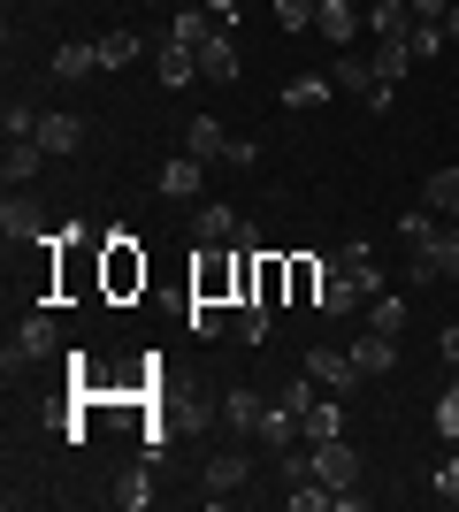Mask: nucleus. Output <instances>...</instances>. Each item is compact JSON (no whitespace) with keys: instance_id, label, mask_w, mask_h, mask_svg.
Wrapping results in <instances>:
<instances>
[{"instance_id":"49","label":"nucleus","mask_w":459,"mask_h":512,"mask_svg":"<svg viewBox=\"0 0 459 512\" xmlns=\"http://www.w3.org/2000/svg\"><path fill=\"white\" fill-rule=\"evenodd\" d=\"M100 8H123V0H100Z\"/></svg>"},{"instance_id":"46","label":"nucleus","mask_w":459,"mask_h":512,"mask_svg":"<svg viewBox=\"0 0 459 512\" xmlns=\"http://www.w3.org/2000/svg\"><path fill=\"white\" fill-rule=\"evenodd\" d=\"M452 16V0H414V23H444Z\"/></svg>"},{"instance_id":"38","label":"nucleus","mask_w":459,"mask_h":512,"mask_svg":"<svg viewBox=\"0 0 459 512\" xmlns=\"http://www.w3.org/2000/svg\"><path fill=\"white\" fill-rule=\"evenodd\" d=\"M314 398H322V383H314V375H291V383H284V406H291V413H306Z\"/></svg>"},{"instance_id":"45","label":"nucleus","mask_w":459,"mask_h":512,"mask_svg":"<svg viewBox=\"0 0 459 512\" xmlns=\"http://www.w3.org/2000/svg\"><path fill=\"white\" fill-rule=\"evenodd\" d=\"M437 497H444V505H459V459H444V467H437Z\"/></svg>"},{"instance_id":"9","label":"nucleus","mask_w":459,"mask_h":512,"mask_svg":"<svg viewBox=\"0 0 459 512\" xmlns=\"http://www.w3.org/2000/svg\"><path fill=\"white\" fill-rule=\"evenodd\" d=\"M46 161H54V153H46L39 138H8V153H0V176H8V184H31Z\"/></svg>"},{"instance_id":"18","label":"nucleus","mask_w":459,"mask_h":512,"mask_svg":"<svg viewBox=\"0 0 459 512\" xmlns=\"http://www.w3.org/2000/svg\"><path fill=\"white\" fill-rule=\"evenodd\" d=\"M184 153H192V161H222V153H230V130H222L215 115H199V123L184 130Z\"/></svg>"},{"instance_id":"19","label":"nucleus","mask_w":459,"mask_h":512,"mask_svg":"<svg viewBox=\"0 0 459 512\" xmlns=\"http://www.w3.org/2000/svg\"><path fill=\"white\" fill-rule=\"evenodd\" d=\"M161 199H176V207H192V199H199V161H192V153H176L169 169H161Z\"/></svg>"},{"instance_id":"13","label":"nucleus","mask_w":459,"mask_h":512,"mask_svg":"<svg viewBox=\"0 0 459 512\" xmlns=\"http://www.w3.org/2000/svg\"><path fill=\"white\" fill-rule=\"evenodd\" d=\"M299 436H306V444H329V436H345V406H337V398H314V406L299 413Z\"/></svg>"},{"instance_id":"31","label":"nucleus","mask_w":459,"mask_h":512,"mask_svg":"<svg viewBox=\"0 0 459 512\" xmlns=\"http://www.w3.org/2000/svg\"><path fill=\"white\" fill-rule=\"evenodd\" d=\"M138 54H146V46H138V31H108V39H100V62H108V69L138 62Z\"/></svg>"},{"instance_id":"35","label":"nucleus","mask_w":459,"mask_h":512,"mask_svg":"<svg viewBox=\"0 0 459 512\" xmlns=\"http://www.w3.org/2000/svg\"><path fill=\"white\" fill-rule=\"evenodd\" d=\"M314 8H322V0H276V23H284V31H314Z\"/></svg>"},{"instance_id":"30","label":"nucleus","mask_w":459,"mask_h":512,"mask_svg":"<svg viewBox=\"0 0 459 512\" xmlns=\"http://www.w3.org/2000/svg\"><path fill=\"white\" fill-rule=\"evenodd\" d=\"M108 497H115L123 512H146V505H153V482H146V467H138V474H123V482H115Z\"/></svg>"},{"instance_id":"40","label":"nucleus","mask_w":459,"mask_h":512,"mask_svg":"<svg viewBox=\"0 0 459 512\" xmlns=\"http://www.w3.org/2000/svg\"><path fill=\"white\" fill-rule=\"evenodd\" d=\"M0 123H8V138H39V115H31L23 100H8V115H0Z\"/></svg>"},{"instance_id":"16","label":"nucleus","mask_w":459,"mask_h":512,"mask_svg":"<svg viewBox=\"0 0 459 512\" xmlns=\"http://www.w3.org/2000/svg\"><path fill=\"white\" fill-rule=\"evenodd\" d=\"M222 421L238 428V436H253V428L268 421V406H261V390H222Z\"/></svg>"},{"instance_id":"26","label":"nucleus","mask_w":459,"mask_h":512,"mask_svg":"<svg viewBox=\"0 0 459 512\" xmlns=\"http://www.w3.org/2000/svg\"><path fill=\"white\" fill-rule=\"evenodd\" d=\"M329 92H337V77H314V69H306V77H291V85H284V107H322Z\"/></svg>"},{"instance_id":"43","label":"nucleus","mask_w":459,"mask_h":512,"mask_svg":"<svg viewBox=\"0 0 459 512\" xmlns=\"http://www.w3.org/2000/svg\"><path fill=\"white\" fill-rule=\"evenodd\" d=\"M345 276H352V283H360V291H368V299H375V291H383V268H375V253H368V260H360V268H345Z\"/></svg>"},{"instance_id":"34","label":"nucleus","mask_w":459,"mask_h":512,"mask_svg":"<svg viewBox=\"0 0 459 512\" xmlns=\"http://www.w3.org/2000/svg\"><path fill=\"white\" fill-rule=\"evenodd\" d=\"M276 474H284L291 490H299V482H314V451H276Z\"/></svg>"},{"instance_id":"32","label":"nucleus","mask_w":459,"mask_h":512,"mask_svg":"<svg viewBox=\"0 0 459 512\" xmlns=\"http://www.w3.org/2000/svg\"><path fill=\"white\" fill-rule=\"evenodd\" d=\"M429 253H437V268L459 283V222H452V230H437V237H429Z\"/></svg>"},{"instance_id":"37","label":"nucleus","mask_w":459,"mask_h":512,"mask_svg":"<svg viewBox=\"0 0 459 512\" xmlns=\"http://www.w3.org/2000/svg\"><path fill=\"white\" fill-rule=\"evenodd\" d=\"M444 54V23H414V62H437Z\"/></svg>"},{"instance_id":"22","label":"nucleus","mask_w":459,"mask_h":512,"mask_svg":"<svg viewBox=\"0 0 459 512\" xmlns=\"http://www.w3.org/2000/svg\"><path fill=\"white\" fill-rule=\"evenodd\" d=\"M406 69H414V31H406V39H375V77H383V85H398Z\"/></svg>"},{"instance_id":"48","label":"nucleus","mask_w":459,"mask_h":512,"mask_svg":"<svg viewBox=\"0 0 459 512\" xmlns=\"http://www.w3.org/2000/svg\"><path fill=\"white\" fill-rule=\"evenodd\" d=\"M444 39H452V46H459V0H452V16H444Z\"/></svg>"},{"instance_id":"24","label":"nucleus","mask_w":459,"mask_h":512,"mask_svg":"<svg viewBox=\"0 0 459 512\" xmlns=\"http://www.w3.org/2000/svg\"><path fill=\"white\" fill-rule=\"evenodd\" d=\"M184 321H192V337H222V329H238L222 299H192V306H184Z\"/></svg>"},{"instance_id":"14","label":"nucleus","mask_w":459,"mask_h":512,"mask_svg":"<svg viewBox=\"0 0 459 512\" xmlns=\"http://www.w3.org/2000/svg\"><path fill=\"white\" fill-rule=\"evenodd\" d=\"M360 306H368V291H360V283H352V276H329V283H322V299H314V314L337 321V314H360Z\"/></svg>"},{"instance_id":"44","label":"nucleus","mask_w":459,"mask_h":512,"mask_svg":"<svg viewBox=\"0 0 459 512\" xmlns=\"http://www.w3.org/2000/svg\"><path fill=\"white\" fill-rule=\"evenodd\" d=\"M437 360L459 367V321H444V329H437Z\"/></svg>"},{"instance_id":"36","label":"nucleus","mask_w":459,"mask_h":512,"mask_svg":"<svg viewBox=\"0 0 459 512\" xmlns=\"http://www.w3.org/2000/svg\"><path fill=\"white\" fill-rule=\"evenodd\" d=\"M437 428H444V444H459V375H452V390L437 398Z\"/></svg>"},{"instance_id":"2","label":"nucleus","mask_w":459,"mask_h":512,"mask_svg":"<svg viewBox=\"0 0 459 512\" xmlns=\"http://www.w3.org/2000/svg\"><path fill=\"white\" fill-rule=\"evenodd\" d=\"M314 451V482H329V490H352L360 482V451L345 444V436H329V444H306Z\"/></svg>"},{"instance_id":"6","label":"nucleus","mask_w":459,"mask_h":512,"mask_svg":"<svg viewBox=\"0 0 459 512\" xmlns=\"http://www.w3.org/2000/svg\"><path fill=\"white\" fill-rule=\"evenodd\" d=\"M360 23H368V8H352V0H322V8H314V31H322L329 46H352Z\"/></svg>"},{"instance_id":"5","label":"nucleus","mask_w":459,"mask_h":512,"mask_svg":"<svg viewBox=\"0 0 459 512\" xmlns=\"http://www.w3.org/2000/svg\"><path fill=\"white\" fill-rule=\"evenodd\" d=\"M238 230H245V214H238V207H222V199H199V222H192L199 245H238Z\"/></svg>"},{"instance_id":"12","label":"nucleus","mask_w":459,"mask_h":512,"mask_svg":"<svg viewBox=\"0 0 459 512\" xmlns=\"http://www.w3.org/2000/svg\"><path fill=\"white\" fill-rule=\"evenodd\" d=\"M199 77H207V85H238V46H230V31H215V39L199 46Z\"/></svg>"},{"instance_id":"10","label":"nucleus","mask_w":459,"mask_h":512,"mask_svg":"<svg viewBox=\"0 0 459 512\" xmlns=\"http://www.w3.org/2000/svg\"><path fill=\"white\" fill-rule=\"evenodd\" d=\"M0 230H8V245H39V237H46V214L31 207V199L8 192V207H0Z\"/></svg>"},{"instance_id":"20","label":"nucleus","mask_w":459,"mask_h":512,"mask_svg":"<svg viewBox=\"0 0 459 512\" xmlns=\"http://www.w3.org/2000/svg\"><path fill=\"white\" fill-rule=\"evenodd\" d=\"M322 283H329V260H314V253L291 260V306H314V299H322Z\"/></svg>"},{"instance_id":"3","label":"nucleus","mask_w":459,"mask_h":512,"mask_svg":"<svg viewBox=\"0 0 459 512\" xmlns=\"http://www.w3.org/2000/svg\"><path fill=\"white\" fill-rule=\"evenodd\" d=\"M245 482H253V459H245V451H222V459H207V505H230Z\"/></svg>"},{"instance_id":"4","label":"nucleus","mask_w":459,"mask_h":512,"mask_svg":"<svg viewBox=\"0 0 459 512\" xmlns=\"http://www.w3.org/2000/svg\"><path fill=\"white\" fill-rule=\"evenodd\" d=\"M54 352H62V321H54V314H31L16 329V352H8V360H54Z\"/></svg>"},{"instance_id":"27","label":"nucleus","mask_w":459,"mask_h":512,"mask_svg":"<svg viewBox=\"0 0 459 512\" xmlns=\"http://www.w3.org/2000/svg\"><path fill=\"white\" fill-rule=\"evenodd\" d=\"M215 31H222V23L207 16V8H184V16L169 23V39H184V46H207V39H215Z\"/></svg>"},{"instance_id":"29","label":"nucleus","mask_w":459,"mask_h":512,"mask_svg":"<svg viewBox=\"0 0 459 512\" xmlns=\"http://www.w3.org/2000/svg\"><path fill=\"white\" fill-rule=\"evenodd\" d=\"M368 329L398 337V329H406V299H383V291H375V299H368Z\"/></svg>"},{"instance_id":"23","label":"nucleus","mask_w":459,"mask_h":512,"mask_svg":"<svg viewBox=\"0 0 459 512\" xmlns=\"http://www.w3.org/2000/svg\"><path fill=\"white\" fill-rule=\"evenodd\" d=\"M46 69H54L62 85H77V77H92V69H108V62H100V46H85V39H77V46H62V54H54Z\"/></svg>"},{"instance_id":"25","label":"nucleus","mask_w":459,"mask_h":512,"mask_svg":"<svg viewBox=\"0 0 459 512\" xmlns=\"http://www.w3.org/2000/svg\"><path fill=\"white\" fill-rule=\"evenodd\" d=\"M421 207H429V214H459V169L429 176V184H421Z\"/></svg>"},{"instance_id":"41","label":"nucleus","mask_w":459,"mask_h":512,"mask_svg":"<svg viewBox=\"0 0 459 512\" xmlns=\"http://www.w3.org/2000/svg\"><path fill=\"white\" fill-rule=\"evenodd\" d=\"M444 268H437V253H429V245H414V260H406V283H437Z\"/></svg>"},{"instance_id":"7","label":"nucleus","mask_w":459,"mask_h":512,"mask_svg":"<svg viewBox=\"0 0 459 512\" xmlns=\"http://www.w3.org/2000/svg\"><path fill=\"white\" fill-rule=\"evenodd\" d=\"M345 352H352V367H360V375H391V367H398V337H383V329H360Z\"/></svg>"},{"instance_id":"17","label":"nucleus","mask_w":459,"mask_h":512,"mask_svg":"<svg viewBox=\"0 0 459 512\" xmlns=\"http://www.w3.org/2000/svg\"><path fill=\"white\" fill-rule=\"evenodd\" d=\"M39 146L54 153V161H62V153H77V146H85V123H77V115H39Z\"/></svg>"},{"instance_id":"15","label":"nucleus","mask_w":459,"mask_h":512,"mask_svg":"<svg viewBox=\"0 0 459 512\" xmlns=\"http://www.w3.org/2000/svg\"><path fill=\"white\" fill-rule=\"evenodd\" d=\"M368 31L375 39H406L414 31V0H368Z\"/></svg>"},{"instance_id":"47","label":"nucleus","mask_w":459,"mask_h":512,"mask_svg":"<svg viewBox=\"0 0 459 512\" xmlns=\"http://www.w3.org/2000/svg\"><path fill=\"white\" fill-rule=\"evenodd\" d=\"M199 8H207L215 23H230V16H238V0H199Z\"/></svg>"},{"instance_id":"33","label":"nucleus","mask_w":459,"mask_h":512,"mask_svg":"<svg viewBox=\"0 0 459 512\" xmlns=\"http://www.w3.org/2000/svg\"><path fill=\"white\" fill-rule=\"evenodd\" d=\"M398 237H406V245H429V237H437V214H429V207L398 214Z\"/></svg>"},{"instance_id":"39","label":"nucleus","mask_w":459,"mask_h":512,"mask_svg":"<svg viewBox=\"0 0 459 512\" xmlns=\"http://www.w3.org/2000/svg\"><path fill=\"white\" fill-rule=\"evenodd\" d=\"M238 337L245 344H268V306H238Z\"/></svg>"},{"instance_id":"21","label":"nucleus","mask_w":459,"mask_h":512,"mask_svg":"<svg viewBox=\"0 0 459 512\" xmlns=\"http://www.w3.org/2000/svg\"><path fill=\"white\" fill-rule=\"evenodd\" d=\"M253 436H261V451L276 459V451H291V436H299V413H291L284 398H276V406H268V421L253 428Z\"/></svg>"},{"instance_id":"11","label":"nucleus","mask_w":459,"mask_h":512,"mask_svg":"<svg viewBox=\"0 0 459 512\" xmlns=\"http://www.w3.org/2000/svg\"><path fill=\"white\" fill-rule=\"evenodd\" d=\"M153 69H161V85H192L199 77V46H184V39H161V54H153Z\"/></svg>"},{"instance_id":"1","label":"nucleus","mask_w":459,"mask_h":512,"mask_svg":"<svg viewBox=\"0 0 459 512\" xmlns=\"http://www.w3.org/2000/svg\"><path fill=\"white\" fill-rule=\"evenodd\" d=\"M100 283H108V299H131V291H146V253H138L131 237H108V260H100Z\"/></svg>"},{"instance_id":"8","label":"nucleus","mask_w":459,"mask_h":512,"mask_svg":"<svg viewBox=\"0 0 459 512\" xmlns=\"http://www.w3.org/2000/svg\"><path fill=\"white\" fill-rule=\"evenodd\" d=\"M306 375H314V383L322 390H352V383H368V375H360V367H352V352H306Z\"/></svg>"},{"instance_id":"50","label":"nucleus","mask_w":459,"mask_h":512,"mask_svg":"<svg viewBox=\"0 0 459 512\" xmlns=\"http://www.w3.org/2000/svg\"><path fill=\"white\" fill-rule=\"evenodd\" d=\"M452 222H459V214H452Z\"/></svg>"},{"instance_id":"42","label":"nucleus","mask_w":459,"mask_h":512,"mask_svg":"<svg viewBox=\"0 0 459 512\" xmlns=\"http://www.w3.org/2000/svg\"><path fill=\"white\" fill-rule=\"evenodd\" d=\"M222 169H261V146H253V138H230V153H222Z\"/></svg>"},{"instance_id":"28","label":"nucleus","mask_w":459,"mask_h":512,"mask_svg":"<svg viewBox=\"0 0 459 512\" xmlns=\"http://www.w3.org/2000/svg\"><path fill=\"white\" fill-rule=\"evenodd\" d=\"M375 85H383V77H375V62H337V92H352V100H368Z\"/></svg>"}]
</instances>
